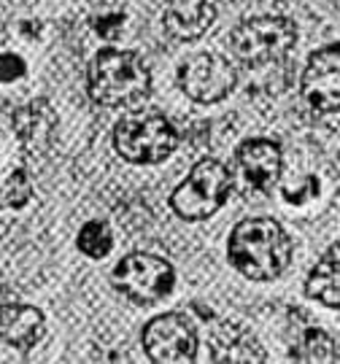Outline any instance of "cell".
<instances>
[{"mask_svg":"<svg viewBox=\"0 0 340 364\" xmlns=\"http://www.w3.org/2000/svg\"><path fill=\"white\" fill-rule=\"evenodd\" d=\"M227 257L251 281H275L292 262V237L273 219H243L230 232Z\"/></svg>","mask_w":340,"mask_h":364,"instance_id":"cell-1","label":"cell"},{"mask_svg":"<svg viewBox=\"0 0 340 364\" xmlns=\"http://www.w3.org/2000/svg\"><path fill=\"white\" fill-rule=\"evenodd\" d=\"M87 95L103 108H130L152 95V70L135 52L100 49L87 70Z\"/></svg>","mask_w":340,"mask_h":364,"instance_id":"cell-2","label":"cell"},{"mask_svg":"<svg viewBox=\"0 0 340 364\" xmlns=\"http://www.w3.org/2000/svg\"><path fill=\"white\" fill-rule=\"evenodd\" d=\"M114 149L132 165H157L179 149V130L159 111H135L117 122Z\"/></svg>","mask_w":340,"mask_h":364,"instance_id":"cell-3","label":"cell"},{"mask_svg":"<svg viewBox=\"0 0 340 364\" xmlns=\"http://www.w3.org/2000/svg\"><path fill=\"white\" fill-rule=\"evenodd\" d=\"M233 192V176L219 159H200L173 195L170 208L184 221H203L213 216Z\"/></svg>","mask_w":340,"mask_h":364,"instance_id":"cell-4","label":"cell"},{"mask_svg":"<svg viewBox=\"0 0 340 364\" xmlns=\"http://www.w3.org/2000/svg\"><path fill=\"white\" fill-rule=\"evenodd\" d=\"M297 43V27L287 16H251L233 30V52L243 65L262 68L284 60Z\"/></svg>","mask_w":340,"mask_h":364,"instance_id":"cell-5","label":"cell"},{"mask_svg":"<svg viewBox=\"0 0 340 364\" xmlns=\"http://www.w3.org/2000/svg\"><path fill=\"white\" fill-rule=\"evenodd\" d=\"M111 284L119 294L135 302V305H154L165 299L176 287V270L157 254L132 251L122 257L111 273Z\"/></svg>","mask_w":340,"mask_h":364,"instance_id":"cell-6","label":"cell"},{"mask_svg":"<svg viewBox=\"0 0 340 364\" xmlns=\"http://www.w3.org/2000/svg\"><path fill=\"white\" fill-rule=\"evenodd\" d=\"M197 326L184 313H162L144 326V351L157 364L195 362Z\"/></svg>","mask_w":340,"mask_h":364,"instance_id":"cell-7","label":"cell"},{"mask_svg":"<svg viewBox=\"0 0 340 364\" xmlns=\"http://www.w3.org/2000/svg\"><path fill=\"white\" fill-rule=\"evenodd\" d=\"M235 68L224 60L222 54H195L184 60L179 68V87L195 103H219L235 90Z\"/></svg>","mask_w":340,"mask_h":364,"instance_id":"cell-8","label":"cell"},{"mask_svg":"<svg viewBox=\"0 0 340 364\" xmlns=\"http://www.w3.org/2000/svg\"><path fill=\"white\" fill-rule=\"evenodd\" d=\"M300 92L305 105L316 114L340 111V43H329L308 57Z\"/></svg>","mask_w":340,"mask_h":364,"instance_id":"cell-9","label":"cell"},{"mask_svg":"<svg viewBox=\"0 0 340 364\" xmlns=\"http://www.w3.org/2000/svg\"><path fill=\"white\" fill-rule=\"evenodd\" d=\"M235 168L240 178L249 183L257 192H267L281 170H284V156H281V146L267 141V138H251L243 141L235 151Z\"/></svg>","mask_w":340,"mask_h":364,"instance_id":"cell-10","label":"cell"},{"mask_svg":"<svg viewBox=\"0 0 340 364\" xmlns=\"http://www.w3.org/2000/svg\"><path fill=\"white\" fill-rule=\"evenodd\" d=\"M14 132L27 156H41L49 151L57 132V114L49 100L36 97L27 105H22L14 117Z\"/></svg>","mask_w":340,"mask_h":364,"instance_id":"cell-11","label":"cell"},{"mask_svg":"<svg viewBox=\"0 0 340 364\" xmlns=\"http://www.w3.org/2000/svg\"><path fill=\"white\" fill-rule=\"evenodd\" d=\"M211 362L219 364H235V362H267V353L262 343L251 335L246 326L235 321H222L219 326L211 329L208 338Z\"/></svg>","mask_w":340,"mask_h":364,"instance_id":"cell-12","label":"cell"},{"mask_svg":"<svg viewBox=\"0 0 340 364\" xmlns=\"http://www.w3.org/2000/svg\"><path fill=\"white\" fill-rule=\"evenodd\" d=\"M216 22L213 0H170L165 11V30L179 41L203 38Z\"/></svg>","mask_w":340,"mask_h":364,"instance_id":"cell-13","label":"cell"},{"mask_svg":"<svg viewBox=\"0 0 340 364\" xmlns=\"http://www.w3.org/2000/svg\"><path fill=\"white\" fill-rule=\"evenodd\" d=\"M43 324H46V316L36 305L14 299L0 311V338L19 351H30L38 343L43 335Z\"/></svg>","mask_w":340,"mask_h":364,"instance_id":"cell-14","label":"cell"},{"mask_svg":"<svg viewBox=\"0 0 340 364\" xmlns=\"http://www.w3.org/2000/svg\"><path fill=\"white\" fill-rule=\"evenodd\" d=\"M305 294L332 311H340V240L322 254V259L308 273Z\"/></svg>","mask_w":340,"mask_h":364,"instance_id":"cell-15","label":"cell"},{"mask_svg":"<svg viewBox=\"0 0 340 364\" xmlns=\"http://www.w3.org/2000/svg\"><path fill=\"white\" fill-rule=\"evenodd\" d=\"M292 359L297 362H340V353L335 340L329 338L327 332L308 326L300 332V340L292 346Z\"/></svg>","mask_w":340,"mask_h":364,"instance_id":"cell-16","label":"cell"},{"mask_svg":"<svg viewBox=\"0 0 340 364\" xmlns=\"http://www.w3.org/2000/svg\"><path fill=\"white\" fill-rule=\"evenodd\" d=\"M76 246L84 257L90 259H105L114 248V235H111V227L105 224L103 219H92L87 221L84 227L76 235Z\"/></svg>","mask_w":340,"mask_h":364,"instance_id":"cell-17","label":"cell"},{"mask_svg":"<svg viewBox=\"0 0 340 364\" xmlns=\"http://www.w3.org/2000/svg\"><path fill=\"white\" fill-rule=\"evenodd\" d=\"M33 197V183L25 168H14L0 181V205L6 208H25L27 200Z\"/></svg>","mask_w":340,"mask_h":364,"instance_id":"cell-18","label":"cell"},{"mask_svg":"<svg viewBox=\"0 0 340 364\" xmlns=\"http://www.w3.org/2000/svg\"><path fill=\"white\" fill-rule=\"evenodd\" d=\"M319 192H322V183H319L316 176H305L297 186H284V189H281L284 200L292 203V205H305L308 200L319 197Z\"/></svg>","mask_w":340,"mask_h":364,"instance_id":"cell-19","label":"cell"},{"mask_svg":"<svg viewBox=\"0 0 340 364\" xmlns=\"http://www.w3.org/2000/svg\"><path fill=\"white\" fill-rule=\"evenodd\" d=\"M27 73V65L22 57L16 54H0V84H11L16 78H22Z\"/></svg>","mask_w":340,"mask_h":364,"instance_id":"cell-20","label":"cell"},{"mask_svg":"<svg viewBox=\"0 0 340 364\" xmlns=\"http://www.w3.org/2000/svg\"><path fill=\"white\" fill-rule=\"evenodd\" d=\"M122 22H124V16L117 14V16H100V19H95V30L105 36V38H114L119 36V30H122Z\"/></svg>","mask_w":340,"mask_h":364,"instance_id":"cell-21","label":"cell"},{"mask_svg":"<svg viewBox=\"0 0 340 364\" xmlns=\"http://www.w3.org/2000/svg\"><path fill=\"white\" fill-rule=\"evenodd\" d=\"M14 299H16V294H14L11 289H9L6 284H3V281H0V311H3L9 302H14Z\"/></svg>","mask_w":340,"mask_h":364,"instance_id":"cell-22","label":"cell"},{"mask_svg":"<svg viewBox=\"0 0 340 364\" xmlns=\"http://www.w3.org/2000/svg\"><path fill=\"white\" fill-rule=\"evenodd\" d=\"M165 3H170V0H165Z\"/></svg>","mask_w":340,"mask_h":364,"instance_id":"cell-23","label":"cell"}]
</instances>
